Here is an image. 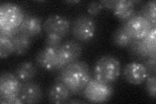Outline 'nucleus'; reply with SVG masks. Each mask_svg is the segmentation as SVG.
<instances>
[{"mask_svg":"<svg viewBox=\"0 0 156 104\" xmlns=\"http://www.w3.org/2000/svg\"><path fill=\"white\" fill-rule=\"evenodd\" d=\"M57 77L69 89L72 95H78L83 93L92 75L86 62L76 61L61 68Z\"/></svg>","mask_w":156,"mask_h":104,"instance_id":"obj_1","label":"nucleus"},{"mask_svg":"<svg viewBox=\"0 0 156 104\" xmlns=\"http://www.w3.org/2000/svg\"><path fill=\"white\" fill-rule=\"evenodd\" d=\"M121 74V63L113 56L106 55L98 59L93 70L94 78L101 82L111 84L118 79Z\"/></svg>","mask_w":156,"mask_h":104,"instance_id":"obj_2","label":"nucleus"},{"mask_svg":"<svg viewBox=\"0 0 156 104\" xmlns=\"http://www.w3.org/2000/svg\"><path fill=\"white\" fill-rule=\"evenodd\" d=\"M25 14L21 7L12 3H4L0 5V31H9L18 29Z\"/></svg>","mask_w":156,"mask_h":104,"instance_id":"obj_3","label":"nucleus"},{"mask_svg":"<svg viewBox=\"0 0 156 104\" xmlns=\"http://www.w3.org/2000/svg\"><path fill=\"white\" fill-rule=\"evenodd\" d=\"M96 29L94 20L85 14L76 17L71 25L72 35L77 41L81 42L90 41L95 37Z\"/></svg>","mask_w":156,"mask_h":104,"instance_id":"obj_4","label":"nucleus"},{"mask_svg":"<svg viewBox=\"0 0 156 104\" xmlns=\"http://www.w3.org/2000/svg\"><path fill=\"white\" fill-rule=\"evenodd\" d=\"M83 94L91 103H105L109 101L113 95V87L111 84L101 82L93 77L87 83Z\"/></svg>","mask_w":156,"mask_h":104,"instance_id":"obj_5","label":"nucleus"},{"mask_svg":"<svg viewBox=\"0 0 156 104\" xmlns=\"http://www.w3.org/2000/svg\"><path fill=\"white\" fill-rule=\"evenodd\" d=\"M123 26L129 32L133 40H142L151 31L153 27L144 17L139 13H135L128 20H127Z\"/></svg>","mask_w":156,"mask_h":104,"instance_id":"obj_6","label":"nucleus"},{"mask_svg":"<svg viewBox=\"0 0 156 104\" xmlns=\"http://www.w3.org/2000/svg\"><path fill=\"white\" fill-rule=\"evenodd\" d=\"M42 29L46 35L54 34L61 38H65L71 29V23L69 19L59 15L52 14L42 24Z\"/></svg>","mask_w":156,"mask_h":104,"instance_id":"obj_7","label":"nucleus"},{"mask_svg":"<svg viewBox=\"0 0 156 104\" xmlns=\"http://www.w3.org/2000/svg\"><path fill=\"white\" fill-rule=\"evenodd\" d=\"M22 83L15 74L2 72L0 76V101L18 96Z\"/></svg>","mask_w":156,"mask_h":104,"instance_id":"obj_8","label":"nucleus"},{"mask_svg":"<svg viewBox=\"0 0 156 104\" xmlns=\"http://www.w3.org/2000/svg\"><path fill=\"white\" fill-rule=\"evenodd\" d=\"M81 53L82 46L77 41L70 40L62 43L61 46L57 49L60 68L78 61Z\"/></svg>","mask_w":156,"mask_h":104,"instance_id":"obj_9","label":"nucleus"},{"mask_svg":"<svg viewBox=\"0 0 156 104\" xmlns=\"http://www.w3.org/2000/svg\"><path fill=\"white\" fill-rule=\"evenodd\" d=\"M122 75L127 82L137 85L144 82L150 74L142 63L135 61L126 64L123 68Z\"/></svg>","mask_w":156,"mask_h":104,"instance_id":"obj_10","label":"nucleus"},{"mask_svg":"<svg viewBox=\"0 0 156 104\" xmlns=\"http://www.w3.org/2000/svg\"><path fill=\"white\" fill-rule=\"evenodd\" d=\"M36 63L48 71L60 70L57 49L44 47L35 56Z\"/></svg>","mask_w":156,"mask_h":104,"instance_id":"obj_11","label":"nucleus"},{"mask_svg":"<svg viewBox=\"0 0 156 104\" xmlns=\"http://www.w3.org/2000/svg\"><path fill=\"white\" fill-rule=\"evenodd\" d=\"M42 96V88L37 83L31 81L22 83L19 97L23 103H39Z\"/></svg>","mask_w":156,"mask_h":104,"instance_id":"obj_12","label":"nucleus"},{"mask_svg":"<svg viewBox=\"0 0 156 104\" xmlns=\"http://www.w3.org/2000/svg\"><path fill=\"white\" fill-rule=\"evenodd\" d=\"M42 29L41 18L31 14H25L22 23L18 27L19 33L25 34L31 39L40 35Z\"/></svg>","mask_w":156,"mask_h":104,"instance_id":"obj_13","label":"nucleus"},{"mask_svg":"<svg viewBox=\"0 0 156 104\" xmlns=\"http://www.w3.org/2000/svg\"><path fill=\"white\" fill-rule=\"evenodd\" d=\"M68 87L61 81H55L48 91V100L53 103H68L72 96Z\"/></svg>","mask_w":156,"mask_h":104,"instance_id":"obj_14","label":"nucleus"},{"mask_svg":"<svg viewBox=\"0 0 156 104\" xmlns=\"http://www.w3.org/2000/svg\"><path fill=\"white\" fill-rule=\"evenodd\" d=\"M38 68L36 64L30 61L21 63L16 68L14 74L22 83L32 81L37 75Z\"/></svg>","mask_w":156,"mask_h":104,"instance_id":"obj_15","label":"nucleus"},{"mask_svg":"<svg viewBox=\"0 0 156 104\" xmlns=\"http://www.w3.org/2000/svg\"><path fill=\"white\" fill-rule=\"evenodd\" d=\"M112 11L115 16L125 22L135 13L134 2L129 0H115Z\"/></svg>","mask_w":156,"mask_h":104,"instance_id":"obj_16","label":"nucleus"},{"mask_svg":"<svg viewBox=\"0 0 156 104\" xmlns=\"http://www.w3.org/2000/svg\"><path fill=\"white\" fill-rule=\"evenodd\" d=\"M14 54L16 56H22L26 53L31 45V38L20 33H17L12 38Z\"/></svg>","mask_w":156,"mask_h":104,"instance_id":"obj_17","label":"nucleus"},{"mask_svg":"<svg viewBox=\"0 0 156 104\" xmlns=\"http://www.w3.org/2000/svg\"><path fill=\"white\" fill-rule=\"evenodd\" d=\"M127 48L130 56L136 60L142 61L152 56L142 40H133Z\"/></svg>","mask_w":156,"mask_h":104,"instance_id":"obj_18","label":"nucleus"},{"mask_svg":"<svg viewBox=\"0 0 156 104\" xmlns=\"http://www.w3.org/2000/svg\"><path fill=\"white\" fill-rule=\"evenodd\" d=\"M133 41V38L123 25L117 28L112 36L113 44L119 48H128Z\"/></svg>","mask_w":156,"mask_h":104,"instance_id":"obj_19","label":"nucleus"},{"mask_svg":"<svg viewBox=\"0 0 156 104\" xmlns=\"http://www.w3.org/2000/svg\"><path fill=\"white\" fill-rule=\"evenodd\" d=\"M139 14L148 20L153 27H155L156 2L155 0L146 2L141 8Z\"/></svg>","mask_w":156,"mask_h":104,"instance_id":"obj_20","label":"nucleus"},{"mask_svg":"<svg viewBox=\"0 0 156 104\" xmlns=\"http://www.w3.org/2000/svg\"><path fill=\"white\" fill-rule=\"evenodd\" d=\"M13 53L14 48L11 38L0 34V57L5 59Z\"/></svg>","mask_w":156,"mask_h":104,"instance_id":"obj_21","label":"nucleus"},{"mask_svg":"<svg viewBox=\"0 0 156 104\" xmlns=\"http://www.w3.org/2000/svg\"><path fill=\"white\" fill-rule=\"evenodd\" d=\"M151 55H156V28L153 27L149 33L142 39Z\"/></svg>","mask_w":156,"mask_h":104,"instance_id":"obj_22","label":"nucleus"},{"mask_svg":"<svg viewBox=\"0 0 156 104\" xmlns=\"http://www.w3.org/2000/svg\"><path fill=\"white\" fill-rule=\"evenodd\" d=\"M62 38L54 35V34L46 35L44 41L45 47L57 49L62 44Z\"/></svg>","mask_w":156,"mask_h":104,"instance_id":"obj_23","label":"nucleus"},{"mask_svg":"<svg viewBox=\"0 0 156 104\" xmlns=\"http://www.w3.org/2000/svg\"><path fill=\"white\" fill-rule=\"evenodd\" d=\"M146 89L150 97L154 99L156 97V77L155 75H150L146 80Z\"/></svg>","mask_w":156,"mask_h":104,"instance_id":"obj_24","label":"nucleus"},{"mask_svg":"<svg viewBox=\"0 0 156 104\" xmlns=\"http://www.w3.org/2000/svg\"><path fill=\"white\" fill-rule=\"evenodd\" d=\"M156 55L150 56L146 57L142 63L145 66V67L149 72L150 75H155L156 72Z\"/></svg>","mask_w":156,"mask_h":104,"instance_id":"obj_25","label":"nucleus"},{"mask_svg":"<svg viewBox=\"0 0 156 104\" xmlns=\"http://www.w3.org/2000/svg\"><path fill=\"white\" fill-rule=\"evenodd\" d=\"M103 8V5L100 2H92L88 4L87 9L89 15L97 16L100 13Z\"/></svg>","mask_w":156,"mask_h":104,"instance_id":"obj_26","label":"nucleus"},{"mask_svg":"<svg viewBox=\"0 0 156 104\" xmlns=\"http://www.w3.org/2000/svg\"><path fill=\"white\" fill-rule=\"evenodd\" d=\"M100 2L102 5H103V7L112 10L114 7L115 0H114V1H101Z\"/></svg>","mask_w":156,"mask_h":104,"instance_id":"obj_27","label":"nucleus"},{"mask_svg":"<svg viewBox=\"0 0 156 104\" xmlns=\"http://www.w3.org/2000/svg\"><path fill=\"white\" fill-rule=\"evenodd\" d=\"M68 103H85L83 101H80V100H72V101H68Z\"/></svg>","mask_w":156,"mask_h":104,"instance_id":"obj_28","label":"nucleus"},{"mask_svg":"<svg viewBox=\"0 0 156 104\" xmlns=\"http://www.w3.org/2000/svg\"><path fill=\"white\" fill-rule=\"evenodd\" d=\"M80 1H71V2H68V3H80Z\"/></svg>","mask_w":156,"mask_h":104,"instance_id":"obj_29","label":"nucleus"}]
</instances>
